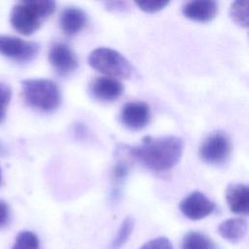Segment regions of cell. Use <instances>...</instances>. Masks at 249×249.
Wrapping results in <instances>:
<instances>
[{
	"label": "cell",
	"instance_id": "cell-12",
	"mask_svg": "<svg viewBox=\"0 0 249 249\" xmlns=\"http://www.w3.org/2000/svg\"><path fill=\"white\" fill-rule=\"evenodd\" d=\"M87 24L86 13L77 7H66L59 16V27L68 36L80 32Z\"/></svg>",
	"mask_w": 249,
	"mask_h": 249
},
{
	"label": "cell",
	"instance_id": "cell-22",
	"mask_svg": "<svg viewBox=\"0 0 249 249\" xmlns=\"http://www.w3.org/2000/svg\"><path fill=\"white\" fill-rule=\"evenodd\" d=\"M128 173V166L124 162H118L113 168V179L116 182L123 181Z\"/></svg>",
	"mask_w": 249,
	"mask_h": 249
},
{
	"label": "cell",
	"instance_id": "cell-11",
	"mask_svg": "<svg viewBox=\"0 0 249 249\" xmlns=\"http://www.w3.org/2000/svg\"><path fill=\"white\" fill-rule=\"evenodd\" d=\"M182 13L192 20L206 22L216 17L218 4L215 1H190L183 5Z\"/></svg>",
	"mask_w": 249,
	"mask_h": 249
},
{
	"label": "cell",
	"instance_id": "cell-6",
	"mask_svg": "<svg viewBox=\"0 0 249 249\" xmlns=\"http://www.w3.org/2000/svg\"><path fill=\"white\" fill-rule=\"evenodd\" d=\"M39 52V45L15 36L0 35V53L17 61L32 60Z\"/></svg>",
	"mask_w": 249,
	"mask_h": 249
},
{
	"label": "cell",
	"instance_id": "cell-18",
	"mask_svg": "<svg viewBox=\"0 0 249 249\" xmlns=\"http://www.w3.org/2000/svg\"><path fill=\"white\" fill-rule=\"evenodd\" d=\"M12 249H39L38 236L29 231L19 232Z\"/></svg>",
	"mask_w": 249,
	"mask_h": 249
},
{
	"label": "cell",
	"instance_id": "cell-16",
	"mask_svg": "<svg viewBox=\"0 0 249 249\" xmlns=\"http://www.w3.org/2000/svg\"><path fill=\"white\" fill-rule=\"evenodd\" d=\"M230 17L241 27L248 26V1H234L230 8Z\"/></svg>",
	"mask_w": 249,
	"mask_h": 249
},
{
	"label": "cell",
	"instance_id": "cell-1",
	"mask_svg": "<svg viewBox=\"0 0 249 249\" xmlns=\"http://www.w3.org/2000/svg\"><path fill=\"white\" fill-rule=\"evenodd\" d=\"M125 149L130 156L147 168L154 171H165L180 160L183 153V141L177 136L160 138L146 136L140 145Z\"/></svg>",
	"mask_w": 249,
	"mask_h": 249
},
{
	"label": "cell",
	"instance_id": "cell-17",
	"mask_svg": "<svg viewBox=\"0 0 249 249\" xmlns=\"http://www.w3.org/2000/svg\"><path fill=\"white\" fill-rule=\"evenodd\" d=\"M134 227V220L131 217H126L121 224L116 237L113 240L112 248L121 249L128 240Z\"/></svg>",
	"mask_w": 249,
	"mask_h": 249
},
{
	"label": "cell",
	"instance_id": "cell-15",
	"mask_svg": "<svg viewBox=\"0 0 249 249\" xmlns=\"http://www.w3.org/2000/svg\"><path fill=\"white\" fill-rule=\"evenodd\" d=\"M181 249H215V243L202 232L189 231L183 237Z\"/></svg>",
	"mask_w": 249,
	"mask_h": 249
},
{
	"label": "cell",
	"instance_id": "cell-25",
	"mask_svg": "<svg viewBox=\"0 0 249 249\" xmlns=\"http://www.w3.org/2000/svg\"><path fill=\"white\" fill-rule=\"evenodd\" d=\"M0 184H1V170H0Z\"/></svg>",
	"mask_w": 249,
	"mask_h": 249
},
{
	"label": "cell",
	"instance_id": "cell-14",
	"mask_svg": "<svg viewBox=\"0 0 249 249\" xmlns=\"http://www.w3.org/2000/svg\"><path fill=\"white\" fill-rule=\"evenodd\" d=\"M247 231V222L242 218H232L222 222L218 227L219 234L231 243L239 242Z\"/></svg>",
	"mask_w": 249,
	"mask_h": 249
},
{
	"label": "cell",
	"instance_id": "cell-13",
	"mask_svg": "<svg viewBox=\"0 0 249 249\" xmlns=\"http://www.w3.org/2000/svg\"><path fill=\"white\" fill-rule=\"evenodd\" d=\"M226 200L232 213L247 215L249 211V191L246 185L231 184L226 190Z\"/></svg>",
	"mask_w": 249,
	"mask_h": 249
},
{
	"label": "cell",
	"instance_id": "cell-24",
	"mask_svg": "<svg viewBox=\"0 0 249 249\" xmlns=\"http://www.w3.org/2000/svg\"><path fill=\"white\" fill-rule=\"evenodd\" d=\"M107 8L111 11H124L125 7H126V3L124 2H107L105 3Z\"/></svg>",
	"mask_w": 249,
	"mask_h": 249
},
{
	"label": "cell",
	"instance_id": "cell-20",
	"mask_svg": "<svg viewBox=\"0 0 249 249\" xmlns=\"http://www.w3.org/2000/svg\"><path fill=\"white\" fill-rule=\"evenodd\" d=\"M135 5L142 11L150 14L157 13L168 5V1H136Z\"/></svg>",
	"mask_w": 249,
	"mask_h": 249
},
{
	"label": "cell",
	"instance_id": "cell-10",
	"mask_svg": "<svg viewBox=\"0 0 249 249\" xmlns=\"http://www.w3.org/2000/svg\"><path fill=\"white\" fill-rule=\"evenodd\" d=\"M89 91L100 101H113L122 95L124 86L114 78L96 77L89 84Z\"/></svg>",
	"mask_w": 249,
	"mask_h": 249
},
{
	"label": "cell",
	"instance_id": "cell-21",
	"mask_svg": "<svg viewBox=\"0 0 249 249\" xmlns=\"http://www.w3.org/2000/svg\"><path fill=\"white\" fill-rule=\"evenodd\" d=\"M139 249H173V245L167 237L159 236L147 241Z\"/></svg>",
	"mask_w": 249,
	"mask_h": 249
},
{
	"label": "cell",
	"instance_id": "cell-5",
	"mask_svg": "<svg viewBox=\"0 0 249 249\" xmlns=\"http://www.w3.org/2000/svg\"><path fill=\"white\" fill-rule=\"evenodd\" d=\"M231 151V140L222 131L209 134L198 148V156L208 164H221L227 160Z\"/></svg>",
	"mask_w": 249,
	"mask_h": 249
},
{
	"label": "cell",
	"instance_id": "cell-9",
	"mask_svg": "<svg viewBox=\"0 0 249 249\" xmlns=\"http://www.w3.org/2000/svg\"><path fill=\"white\" fill-rule=\"evenodd\" d=\"M121 123L127 128L138 130L147 125L150 121L149 106L141 101L125 103L120 113Z\"/></svg>",
	"mask_w": 249,
	"mask_h": 249
},
{
	"label": "cell",
	"instance_id": "cell-23",
	"mask_svg": "<svg viewBox=\"0 0 249 249\" xmlns=\"http://www.w3.org/2000/svg\"><path fill=\"white\" fill-rule=\"evenodd\" d=\"M10 221V209L8 204L0 200V228L5 227Z\"/></svg>",
	"mask_w": 249,
	"mask_h": 249
},
{
	"label": "cell",
	"instance_id": "cell-3",
	"mask_svg": "<svg viewBox=\"0 0 249 249\" xmlns=\"http://www.w3.org/2000/svg\"><path fill=\"white\" fill-rule=\"evenodd\" d=\"M21 93L27 105L43 112L55 110L61 101L57 85L48 79H28L21 81Z\"/></svg>",
	"mask_w": 249,
	"mask_h": 249
},
{
	"label": "cell",
	"instance_id": "cell-2",
	"mask_svg": "<svg viewBox=\"0 0 249 249\" xmlns=\"http://www.w3.org/2000/svg\"><path fill=\"white\" fill-rule=\"evenodd\" d=\"M55 10V3L50 0H30L16 4L11 12V24L22 35H31L41 26L42 20Z\"/></svg>",
	"mask_w": 249,
	"mask_h": 249
},
{
	"label": "cell",
	"instance_id": "cell-4",
	"mask_svg": "<svg viewBox=\"0 0 249 249\" xmlns=\"http://www.w3.org/2000/svg\"><path fill=\"white\" fill-rule=\"evenodd\" d=\"M88 61L93 69L110 78L128 79L132 73L129 61L113 49L97 48L89 53Z\"/></svg>",
	"mask_w": 249,
	"mask_h": 249
},
{
	"label": "cell",
	"instance_id": "cell-8",
	"mask_svg": "<svg viewBox=\"0 0 249 249\" xmlns=\"http://www.w3.org/2000/svg\"><path fill=\"white\" fill-rule=\"evenodd\" d=\"M49 61L55 72L61 76L71 74L78 67V59L74 52L63 43H55L49 52Z\"/></svg>",
	"mask_w": 249,
	"mask_h": 249
},
{
	"label": "cell",
	"instance_id": "cell-7",
	"mask_svg": "<svg viewBox=\"0 0 249 249\" xmlns=\"http://www.w3.org/2000/svg\"><path fill=\"white\" fill-rule=\"evenodd\" d=\"M182 214L190 220H201L210 215L215 204L205 195L200 192H193L186 196L179 205Z\"/></svg>",
	"mask_w": 249,
	"mask_h": 249
},
{
	"label": "cell",
	"instance_id": "cell-19",
	"mask_svg": "<svg viewBox=\"0 0 249 249\" xmlns=\"http://www.w3.org/2000/svg\"><path fill=\"white\" fill-rule=\"evenodd\" d=\"M11 88L6 84L0 83V123H2L6 117V112L11 101Z\"/></svg>",
	"mask_w": 249,
	"mask_h": 249
}]
</instances>
